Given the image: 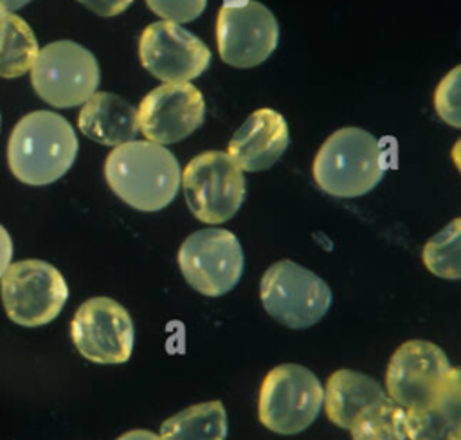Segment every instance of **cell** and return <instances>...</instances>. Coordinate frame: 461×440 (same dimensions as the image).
<instances>
[{
    "label": "cell",
    "mask_w": 461,
    "mask_h": 440,
    "mask_svg": "<svg viewBox=\"0 0 461 440\" xmlns=\"http://www.w3.org/2000/svg\"><path fill=\"white\" fill-rule=\"evenodd\" d=\"M263 308L279 325L303 330L317 325L331 307L328 283L310 269L281 260L272 263L259 283Z\"/></svg>",
    "instance_id": "cell-4"
},
{
    "label": "cell",
    "mask_w": 461,
    "mask_h": 440,
    "mask_svg": "<svg viewBox=\"0 0 461 440\" xmlns=\"http://www.w3.org/2000/svg\"><path fill=\"white\" fill-rule=\"evenodd\" d=\"M140 65L166 83L198 78L211 61L209 47L175 22L160 20L144 27L139 41Z\"/></svg>",
    "instance_id": "cell-13"
},
{
    "label": "cell",
    "mask_w": 461,
    "mask_h": 440,
    "mask_svg": "<svg viewBox=\"0 0 461 440\" xmlns=\"http://www.w3.org/2000/svg\"><path fill=\"white\" fill-rule=\"evenodd\" d=\"M101 70L95 56L70 40H58L38 50L31 67L34 92L56 108L85 103L97 88Z\"/></svg>",
    "instance_id": "cell-6"
},
{
    "label": "cell",
    "mask_w": 461,
    "mask_h": 440,
    "mask_svg": "<svg viewBox=\"0 0 461 440\" xmlns=\"http://www.w3.org/2000/svg\"><path fill=\"white\" fill-rule=\"evenodd\" d=\"M279 25L274 13L256 2H227L216 18V43L220 58L236 69L263 63L277 47Z\"/></svg>",
    "instance_id": "cell-10"
},
{
    "label": "cell",
    "mask_w": 461,
    "mask_h": 440,
    "mask_svg": "<svg viewBox=\"0 0 461 440\" xmlns=\"http://www.w3.org/2000/svg\"><path fill=\"white\" fill-rule=\"evenodd\" d=\"M31 0H0V4L7 9V11H16L23 5H27Z\"/></svg>",
    "instance_id": "cell-28"
},
{
    "label": "cell",
    "mask_w": 461,
    "mask_h": 440,
    "mask_svg": "<svg viewBox=\"0 0 461 440\" xmlns=\"http://www.w3.org/2000/svg\"><path fill=\"white\" fill-rule=\"evenodd\" d=\"M77 148V135L63 115L36 110L14 124L7 142V164L20 182L47 186L70 170Z\"/></svg>",
    "instance_id": "cell-2"
},
{
    "label": "cell",
    "mask_w": 461,
    "mask_h": 440,
    "mask_svg": "<svg viewBox=\"0 0 461 440\" xmlns=\"http://www.w3.org/2000/svg\"><path fill=\"white\" fill-rule=\"evenodd\" d=\"M146 4L160 18L175 23H185L202 14L207 0H146Z\"/></svg>",
    "instance_id": "cell-24"
},
{
    "label": "cell",
    "mask_w": 461,
    "mask_h": 440,
    "mask_svg": "<svg viewBox=\"0 0 461 440\" xmlns=\"http://www.w3.org/2000/svg\"><path fill=\"white\" fill-rule=\"evenodd\" d=\"M290 142L285 117L272 108L252 112L229 141L227 155L241 171H263L277 162Z\"/></svg>",
    "instance_id": "cell-15"
},
{
    "label": "cell",
    "mask_w": 461,
    "mask_h": 440,
    "mask_svg": "<svg viewBox=\"0 0 461 440\" xmlns=\"http://www.w3.org/2000/svg\"><path fill=\"white\" fill-rule=\"evenodd\" d=\"M180 164L162 144L128 141L108 153L104 179L110 189L139 211L164 209L178 193Z\"/></svg>",
    "instance_id": "cell-1"
},
{
    "label": "cell",
    "mask_w": 461,
    "mask_h": 440,
    "mask_svg": "<svg viewBox=\"0 0 461 440\" xmlns=\"http://www.w3.org/2000/svg\"><path fill=\"white\" fill-rule=\"evenodd\" d=\"M459 67H454L438 85L434 94V106L439 117L454 126H461V112H459Z\"/></svg>",
    "instance_id": "cell-23"
},
{
    "label": "cell",
    "mask_w": 461,
    "mask_h": 440,
    "mask_svg": "<svg viewBox=\"0 0 461 440\" xmlns=\"http://www.w3.org/2000/svg\"><path fill=\"white\" fill-rule=\"evenodd\" d=\"M322 406V384L301 364L272 368L259 388V422L279 435H295L313 424Z\"/></svg>",
    "instance_id": "cell-5"
},
{
    "label": "cell",
    "mask_w": 461,
    "mask_h": 440,
    "mask_svg": "<svg viewBox=\"0 0 461 440\" xmlns=\"http://www.w3.org/2000/svg\"><path fill=\"white\" fill-rule=\"evenodd\" d=\"M13 258V240L7 233V229L0 224V278L5 272V269L9 267Z\"/></svg>",
    "instance_id": "cell-26"
},
{
    "label": "cell",
    "mask_w": 461,
    "mask_h": 440,
    "mask_svg": "<svg viewBox=\"0 0 461 440\" xmlns=\"http://www.w3.org/2000/svg\"><path fill=\"white\" fill-rule=\"evenodd\" d=\"M353 440H407L403 408L389 397L367 406L349 426Z\"/></svg>",
    "instance_id": "cell-20"
},
{
    "label": "cell",
    "mask_w": 461,
    "mask_h": 440,
    "mask_svg": "<svg viewBox=\"0 0 461 440\" xmlns=\"http://www.w3.org/2000/svg\"><path fill=\"white\" fill-rule=\"evenodd\" d=\"M77 352L97 364L126 362L133 352V321L128 310L112 298L97 296L79 305L70 323Z\"/></svg>",
    "instance_id": "cell-11"
},
{
    "label": "cell",
    "mask_w": 461,
    "mask_h": 440,
    "mask_svg": "<svg viewBox=\"0 0 461 440\" xmlns=\"http://www.w3.org/2000/svg\"><path fill=\"white\" fill-rule=\"evenodd\" d=\"M245 256L234 233L220 227L189 234L178 249V267L200 294L216 298L230 292L243 272Z\"/></svg>",
    "instance_id": "cell-9"
},
{
    "label": "cell",
    "mask_w": 461,
    "mask_h": 440,
    "mask_svg": "<svg viewBox=\"0 0 461 440\" xmlns=\"http://www.w3.org/2000/svg\"><path fill=\"white\" fill-rule=\"evenodd\" d=\"M79 130L92 141L106 146H119L133 141L139 133L137 110L121 96L94 92L77 115Z\"/></svg>",
    "instance_id": "cell-17"
},
{
    "label": "cell",
    "mask_w": 461,
    "mask_h": 440,
    "mask_svg": "<svg viewBox=\"0 0 461 440\" xmlns=\"http://www.w3.org/2000/svg\"><path fill=\"white\" fill-rule=\"evenodd\" d=\"M407 440H461V373L454 368L429 400L403 409Z\"/></svg>",
    "instance_id": "cell-16"
},
{
    "label": "cell",
    "mask_w": 461,
    "mask_h": 440,
    "mask_svg": "<svg viewBox=\"0 0 461 440\" xmlns=\"http://www.w3.org/2000/svg\"><path fill=\"white\" fill-rule=\"evenodd\" d=\"M312 171L317 186L333 197L366 195L385 171L382 144L364 128H339L319 148Z\"/></svg>",
    "instance_id": "cell-3"
},
{
    "label": "cell",
    "mask_w": 461,
    "mask_h": 440,
    "mask_svg": "<svg viewBox=\"0 0 461 440\" xmlns=\"http://www.w3.org/2000/svg\"><path fill=\"white\" fill-rule=\"evenodd\" d=\"M227 411L220 400L189 406L164 420L162 440H225Z\"/></svg>",
    "instance_id": "cell-19"
},
{
    "label": "cell",
    "mask_w": 461,
    "mask_h": 440,
    "mask_svg": "<svg viewBox=\"0 0 461 440\" xmlns=\"http://www.w3.org/2000/svg\"><path fill=\"white\" fill-rule=\"evenodd\" d=\"M203 96L189 81L158 85L137 108L139 132L157 144L180 142L203 123Z\"/></svg>",
    "instance_id": "cell-14"
},
{
    "label": "cell",
    "mask_w": 461,
    "mask_h": 440,
    "mask_svg": "<svg viewBox=\"0 0 461 440\" xmlns=\"http://www.w3.org/2000/svg\"><path fill=\"white\" fill-rule=\"evenodd\" d=\"M454 366L447 353L423 339L405 341L393 353L385 371V393L400 408L418 406L436 395Z\"/></svg>",
    "instance_id": "cell-12"
},
{
    "label": "cell",
    "mask_w": 461,
    "mask_h": 440,
    "mask_svg": "<svg viewBox=\"0 0 461 440\" xmlns=\"http://www.w3.org/2000/svg\"><path fill=\"white\" fill-rule=\"evenodd\" d=\"M384 399L387 393L373 377L348 368L333 371L322 388L326 417L342 429H349L360 411Z\"/></svg>",
    "instance_id": "cell-18"
},
{
    "label": "cell",
    "mask_w": 461,
    "mask_h": 440,
    "mask_svg": "<svg viewBox=\"0 0 461 440\" xmlns=\"http://www.w3.org/2000/svg\"><path fill=\"white\" fill-rule=\"evenodd\" d=\"M5 314L22 326H43L58 317L68 298L63 274L43 260L9 263L0 278Z\"/></svg>",
    "instance_id": "cell-7"
},
{
    "label": "cell",
    "mask_w": 461,
    "mask_h": 440,
    "mask_svg": "<svg viewBox=\"0 0 461 440\" xmlns=\"http://www.w3.org/2000/svg\"><path fill=\"white\" fill-rule=\"evenodd\" d=\"M88 7L97 16H117L121 14L133 0H77Z\"/></svg>",
    "instance_id": "cell-25"
},
{
    "label": "cell",
    "mask_w": 461,
    "mask_h": 440,
    "mask_svg": "<svg viewBox=\"0 0 461 440\" xmlns=\"http://www.w3.org/2000/svg\"><path fill=\"white\" fill-rule=\"evenodd\" d=\"M7 9L0 4V47H2V41H4V36H5V25H7Z\"/></svg>",
    "instance_id": "cell-29"
},
{
    "label": "cell",
    "mask_w": 461,
    "mask_h": 440,
    "mask_svg": "<svg viewBox=\"0 0 461 440\" xmlns=\"http://www.w3.org/2000/svg\"><path fill=\"white\" fill-rule=\"evenodd\" d=\"M185 202L203 224L230 220L245 198V177L227 151L209 150L193 157L180 173Z\"/></svg>",
    "instance_id": "cell-8"
},
{
    "label": "cell",
    "mask_w": 461,
    "mask_h": 440,
    "mask_svg": "<svg viewBox=\"0 0 461 440\" xmlns=\"http://www.w3.org/2000/svg\"><path fill=\"white\" fill-rule=\"evenodd\" d=\"M461 220L454 218L447 227L434 234L423 247L425 267L445 280L461 278Z\"/></svg>",
    "instance_id": "cell-22"
},
{
    "label": "cell",
    "mask_w": 461,
    "mask_h": 440,
    "mask_svg": "<svg viewBox=\"0 0 461 440\" xmlns=\"http://www.w3.org/2000/svg\"><path fill=\"white\" fill-rule=\"evenodd\" d=\"M117 440H162L157 433L148 429H131L124 435H121Z\"/></svg>",
    "instance_id": "cell-27"
},
{
    "label": "cell",
    "mask_w": 461,
    "mask_h": 440,
    "mask_svg": "<svg viewBox=\"0 0 461 440\" xmlns=\"http://www.w3.org/2000/svg\"><path fill=\"white\" fill-rule=\"evenodd\" d=\"M38 50V41L29 23L9 13L0 47V78H18L31 70Z\"/></svg>",
    "instance_id": "cell-21"
}]
</instances>
